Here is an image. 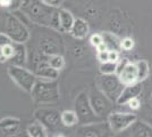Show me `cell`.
<instances>
[{"label":"cell","instance_id":"obj_1","mask_svg":"<svg viewBox=\"0 0 152 137\" xmlns=\"http://www.w3.org/2000/svg\"><path fill=\"white\" fill-rule=\"evenodd\" d=\"M20 9L25 12L28 19L40 25L51 27V22L58 8L45 5L42 0H23Z\"/></svg>","mask_w":152,"mask_h":137},{"label":"cell","instance_id":"obj_2","mask_svg":"<svg viewBox=\"0 0 152 137\" xmlns=\"http://www.w3.org/2000/svg\"><path fill=\"white\" fill-rule=\"evenodd\" d=\"M30 94L32 99L39 104H55L60 99L59 84L57 79L50 80L38 78Z\"/></svg>","mask_w":152,"mask_h":137},{"label":"cell","instance_id":"obj_3","mask_svg":"<svg viewBox=\"0 0 152 137\" xmlns=\"http://www.w3.org/2000/svg\"><path fill=\"white\" fill-rule=\"evenodd\" d=\"M4 32L13 40L14 42L25 44L30 39V31L26 25L14 13L4 14Z\"/></svg>","mask_w":152,"mask_h":137},{"label":"cell","instance_id":"obj_4","mask_svg":"<svg viewBox=\"0 0 152 137\" xmlns=\"http://www.w3.org/2000/svg\"><path fill=\"white\" fill-rule=\"evenodd\" d=\"M95 86L114 103L117 102V99L119 98L121 91L125 87L117 73H114V74H102L101 73V76H99L95 79Z\"/></svg>","mask_w":152,"mask_h":137},{"label":"cell","instance_id":"obj_5","mask_svg":"<svg viewBox=\"0 0 152 137\" xmlns=\"http://www.w3.org/2000/svg\"><path fill=\"white\" fill-rule=\"evenodd\" d=\"M74 107H75V112L77 113L80 124H91L102 121L101 118L95 114L90 102L89 94L85 91H82L77 95V97L75 98Z\"/></svg>","mask_w":152,"mask_h":137},{"label":"cell","instance_id":"obj_6","mask_svg":"<svg viewBox=\"0 0 152 137\" xmlns=\"http://www.w3.org/2000/svg\"><path fill=\"white\" fill-rule=\"evenodd\" d=\"M7 72L14 82L26 93H31L38 80L37 74L31 70L26 69L25 66L10 64L7 69Z\"/></svg>","mask_w":152,"mask_h":137},{"label":"cell","instance_id":"obj_7","mask_svg":"<svg viewBox=\"0 0 152 137\" xmlns=\"http://www.w3.org/2000/svg\"><path fill=\"white\" fill-rule=\"evenodd\" d=\"M89 97L91 105L94 110L95 114L101 119L107 118L114 109V102L110 101L109 98L102 93L100 89H98L96 87L93 88L89 93Z\"/></svg>","mask_w":152,"mask_h":137},{"label":"cell","instance_id":"obj_8","mask_svg":"<svg viewBox=\"0 0 152 137\" xmlns=\"http://www.w3.org/2000/svg\"><path fill=\"white\" fill-rule=\"evenodd\" d=\"M34 119L40 121L48 131H56L61 124V113L55 107H40L34 112Z\"/></svg>","mask_w":152,"mask_h":137},{"label":"cell","instance_id":"obj_9","mask_svg":"<svg viewBox=\"0 0 152 137\" xmlns=\"http://www.w3.org/2000/svg\"><path fill=\"white\" fill-rule=\"evenodd\" d=\"M136 113L131 112H111L107 117L108 124L113 133H123L137 119Z\"/></svg>","mask_w":152,"mask_h":137},{"label":"cell","instance_id":"obj_10","mask_svg":"<svg viewBox=\"0 0 152 137\" xmlns=\"http://www.w3.org/2000/svg\"><path fill=\"white\" fill-rule=\"evenodd\" d=\"M117 74H118V77L121 79V81L125 86L137 82V69H136V64L129 62L127 59H119L118 67H117Z\"/></svg>","mask_w":152,"mask_h":137},{"label":"cell","instance_id":"obj_11","mask_svg":"<svg viewBox=\"0 0 152 137\" xmlns=\"http://www.w3.org/2000/svg\"><path fill=\"white\" fill-rule=\"evenodd\" d=\"M33 72L37 74L38 78L56 80L59 78V72L60 71H58L56 69H53L52 66H50V64L48 63V56L42 54V57H39L35 59Z\"/></svg>","mask_w":152,"mask_h":137},{"label":"cell","instance_id":"obj_12","mask_svg":"<svg viewBox=\"0 0 152 137\" xmlns=\"http://www.w3.org/2000/svg\"><path fill=\"white\" fill-rule=\"evenodd\" d=\"M125 133L127 136L133 137H152V126L142 119H136L133 124L127 128Z\"/></svg>","mask_w":152,"mask_h":137},{"label":"cell","instance_id":"obj_13","mask_svg":"<svg viewBox=\"0 0 152 137\" xmlns=\"http://www.w3.org/2000/svg\"><path fill=\"white\" fill-rule=\"evenodd\" d=\"M142 90H143V86H142V82H140V81L135 82V84H132V85L125 86L123 91H121L119 98L117 99L116 104L117 105L127 104L131 99L139 97L140 95L142 94Z\"/></svg>","mask_w":152,"mask_h":137},{"label":"cell","instance_id":"obj_14","mask_svg":"<svg viewBox=\"0 0 152 137\" xmlns=\"http://www.w3.org/2000/svg\"><path fill=\"white\" fill-rule=\"evenodd\" d=\"M108 122V121H107ZM110 129L109 124L104 126V124L100 121L96 124H82V127L77 130V134L81 136H91V137H99L106 134V130Z\"/></svg>","mask_w":152,"mask_h":137},{"label":"cell","instance_id":"obj_15","mask_svg":"<svg viewBox=\"0 0 152 137\" xmlns=\"http://www.w3.org/2000/svg\"><path fill=\"white\" fill-rule=\"evenodd\" d=\"M20 120L18 118L6 117L0 120V135L2 136H14L18 131Z\"/></svg>","mask_w":152,"mask_h":137},{"label":"cell","instance_id":"obj_16","mask_svg":"<svg viewBox=\"0 0 152 137\" xmlns=\"http://www.w3.org/2000/svg\"><path fill=\"white\" fill-rule=\"evenodd\" d=\"M89 31H90L89 23H88L86 21L83 20V19H75L74 24L72 26L69 33L72 34L73 38L82 40L88 37Z\"/></svg>","mask_w":152,"mask_h":137},{"label":"cell","instance_id":"obj_17","mask_svg":"<svg viewBox=\"0 0 152 137\" xmlns=\"http://www.w3.org/2000/svg\"><path fill=\"white\" fill-rule=\"evenodd\" d=\"M56 41L51 37H45L40 40V48L41 53L45 56H50L53 54H60V46L58 45Z\"/></svg>","mask_w":152,"mask_h":137},{"label":"cell","instance_id":"obj_18","mask_svg":"<svg viewBox=\"0 0 152 137\" xmlns=\"http://www.w3.org/2000/svg\"><path fill=\"white\" fill-rule=\"evenodd\" d=\"M17 45L18 42L12 41L4 47H0V63H12L17 54Z\"/></svg>","mask_w":152,"mask_h":137},{"label":"cell","instance_id":"obj_19","mask_svg":"<svg viewBox=\"0 0 152 137\" xmlns=\"http://www.w3.org/2000/svg\"><path fill=\"white\" fill-rule=\"evenodd\" d=\"M103 44L106 45L108 50H121V39L111 32H102Z\"/></svg>","mask_w":152,"mask_h":137},{"label":"cell","instance_id":"obj_20","mask_svg":"<svg viewBox=\"0 0 152 137\" xmlns=\"http://www.w3.org/2000/svg\"><path fill=\"white\" fill-rule=\"evenodd\" d=\"M26 133L30 137H47L48 129L40 121L35 120L33 124H28L26 128Z\"/></svg>","mask_w":152,"mask_h":137},{"label":"cell","instance_id":"obj_21","mask_svg":"<svg viewBox=\"0 0 152 137\" xmlns=\"http://www.w3.org/2000/svg\"><path fill=\"white\" fill-rule=\"evenodd\" d=\"M59 20H60L63 32H69L75 21L73 14L68 12L67 9H59Z\"/></svg>","mask_w":152,"mask_h":137},{"label":"cell","instance_id":"obj_22","mask_svg":"<svg viewBox=\"0 0 152 137\" xmlns=\"http://www.w3.org/2000/svg\"><path fill=\"white\" fill-rule=\"evenodd\" d=\"M61 124L65 127H73L78 124V117L75 110H65L61 112Z\"/></svg>","mask_w":152,"mask_h":137},{"label":"cell","instance_id":"obj_23","mask_svg":"<svg viewBox=\"0 0 152 137\" xmlns=\"http://www.w3.org/2000/svg\"><path fill=\"white\" fill-rule=\"evenodd\" d=\"M135 64H136V69H137V81L142 82L150 74V65L145 59H140L137 62H135Z\"/></svg>","mask_w":152,"mask_h":137},{"label":"cell","instance_id":"obj_24","mask_svg":"<svg viewBox=\"0 0 152 137\" xmlns=\"http://www.w3.org/2000/svg\"><path fill=\"white\" fill-rule=\"evenodd\" d=\"M26 63V48L24 47V44H18L17 45V54L13 59L10 64L13 65H20L24 66Z\"/></svg>","mask_w":152,"mask_h":137},{"label":"cell","instance_id":"obj_25","mask_svg":"<svg viewBox=\"0 0 152 137\" xmlns=\"http://www.w3.org/2000/svg\"><path fill=\"white\" fill-rule=\"evenodd\" d=\"M48 63L58 71H61L65 67V59L61 54H53L48 56Z\"/></svg>","mask_w":152,"mask_h":137},{"label":"cell","instance_id":"obj_26","mask_svg":"<svg viewBox=\"0 0 152 137\" xmlns=\"http://www.w3.org/2000/svg\"><path fill=\"white\" fill-rule=\"evenodd\" d=\"M117 67H118V63L107 61V62L100 63L99 71L102 74H114V73H117Z\"/></svg>","mask_w":152,"mask_h":137},{"label":"cell","instance_id":"obj_27","mask_svg":"<svg viewBox=\"0 0 152 137\" xmlns=\"http://www.w3.org/2000/svg\"><path fill=\"white\" fill-rule=\"evenodd\" d=\"M141 112V117L142 120L146 121L149 124L152 126V105L150 104H144L141 106V109L139 110Z\"/></svg>","mask_w":152,"mask_h":137},{"label":"cell","instance_id":"obj_28","mask_svg":"<svg viewBox=\"0 0 152 137\" xmlns=\"http://www.w3.org/2000/svg\"><path fill=\"white\" fill-rule=\"evenodd\" d=\"M0 7L5 8V9H9V10L18 9L19 8L18 5H16L15 0H0Z\"/></svg>","mask_w":152,"mask_h":137},{"label":"cell","instance_id":"obj_29","mask_svg":"<svg viewBox=\"0 0 152 137\" xmlns=\"http://www.w3.org/2000/svg\"><path fill=\"white\" fill-rule=\"evenodd\" d=\"M134 47V40L132 38H124L121 39V50H132Z\"/></svg>","mask_w":152,"mask_h":137},{"label":"cell","instance_id":"obj_30","mask_svg":"<svg viewBox=\"0 0 152 137\" xmlns=\"http://www.w3.org/2000/svg\"><path fill=\"white\" fill-rule=\"evenodd\" d=\"M90 42H91V45L93 46V47H95V48H96L99 45H101L102 42H103L101 33H98V34H93V36H91V38H90Z\"/></svg>","mask_w":152,"mask_h":137},{"label":"cell","instance_id":"obj_31","mask_svg":"<svg viewBox=\"0 0 152 137\" xmlns=\"http://www.w3.org/2000/svg\"><path fill=\"white\" fill-rule=\"evenodd\" d=\"M127 105L129 106V109H132L133 111H139L140 109H141V106H142V103H141V101H140L139 97L136 98H133V99H131Z\"/></svg>","mask_w":152,"mask_h":137},{"label":"cell","instance_id":"obj_32","mask_svg":"<svg viewBox=\"0 0 152 137\" xmlns=\"http://www.w3.org/2000/svg\"><path fill=\"white\" fill-rule=\"evenodd\" d=\"M96 57H98V59L100 61V63L107 62V61H109V50H102V52H98Z\"/></svg>","mask_w":152,"mask_h":137},{"label":"cell","instance_id":"obj_33","mask_svg":"<svg viewBox=\"0 0 152 137\" xmlns=\"http://www.w3.org/2000/svg\"><path fill=\"white\" fill-rule=\"evenodd\" d=\"M13 40L10 39L5 32H0V47H4L7 44H10Z\"/></svg>","mask_w":152,"mask_h":137},{"label":"cell","instance_id":"obj_34","mask_svg":"<svg viewBox=\"0 0 152 137\" xmlns=\"http://www.w3.org/2000/svg\"><path fill=\"white\" fill-rule=\"evenodd\" d=\"M119 59H121V57H119V52L118 50H109V61L118 63Z\"/></svg>","mask_w":152,"mask_h":137},{"label":"cell","instance_id":"obj_35","mask_svg":"<svg viewBox=\"0 0 152 137\" xmlns=\"http://www.w3.org/2000/svg\"><path fill=\"white\" fill-rule=\"evenodd\" d=\"M42 1L45 2V5L51 7H56V8H58L63 2V0H42Z\"/></svg>","mask_w":152,"mask_h":137},{"label":"cell","instance_id":"obj_36","mask_svg":"<svg viewBox=\"0 0 152 137\" xmlns=\"http://www.w3.org/2000/svg\"><path fill=\"white\" fill-rule=\"evenodd\" d=\"M95 49H96V52H102V50H108V49H107V47H106V45H104L103 42H102L101 45H99V46H98V47H96Z\"/></svg>","mask_w":152,"mask_h":137},{"label":"cell","instance_id":"obj_37","mask_svg":"<svg viewBox=\"0 0 152 137\" xmlns=\"http://www.w3.org/2000/svg\"><path fill=\"white\" fill-rule=\"evenodd\" d=\"M150 103H151V105H152V91H151V95H150Z\"/></svg>","mask_w":152,"mask_h":137}]
</instances>
